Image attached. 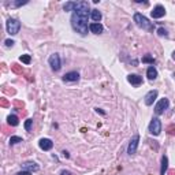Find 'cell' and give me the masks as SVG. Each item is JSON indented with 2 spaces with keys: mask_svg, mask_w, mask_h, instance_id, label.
<instances>
[{
  "mask_svg": "<svg viewBox=\"0 0 175 175\" xmlns=\"http://www.w3.org/2000/svg\"><path fill=\"white\" fill-rule=\"evenodd\" d=\"M88 11H89V3L78 1L77 8L74 10L73 15H71V26L81 36L88 34Z\"/></svg>",
  "mask_w": 175,
  "mask_h": 175,
  "instance_id": "6da1fadb",
  "label": "cell"
},
{
  "mask_svg": "<svg viewBox=\"0 0 175 175\" xmlns=\"http://www.w3.org/2000/svg\"><path fill=\"white\" fill-rule=\"evenodd\" d=\"M134 22L137 23L138 28H141L144 30H148V32H153V29H155V25L152 23V22H149V19L146 17H144L142 14H140V12H136L134 14Z\"/></svg>",
  "mask_w": 175,
  "mask_h": 175,
  "instance_id": "7a4b0ae2",
  "label": "cell"
},
{
  "mask_svg": "<svg viewBox=\"0 0 175 175\" xmlns=\"http://www.w3.org/2000/svg\"><path fill=\"white\" fill-rule=\"evenodd\" d=\"M19 29H21V22L18 19H12V18H10V19L7 21V32H8L11 36L18 34Z\"/></svg>",
  "mask_w": 175,
  "mask_h": 175,
  "instance_id": "3957f363",
  "label": "cell"
},
{
  "mask_svg": "<svg viewBox=\"0 0 175 175\" xmlns=\"http://www.w3.org/2000/svg\"><path fill=\"white\" fill-rule=\"evenodd\" d=\"M161 131V122L159 118H153L149 123V133L153 136H159Z\"/></svg>",
  "mask_w": 175,
  "mask_h": 175,
  "instance_id": "277c9868",
  "label": "cell"
},
{
  "mask_svg": "<svg viewBox=\"0 0 175 175\" xmlns=\"http://www.w3.org/2000/svg\"><path fill=\"white\" fill-rule=\"evenodd\" d=\"M48 62H49V66L52 67V70H54V71H59V70H60V67H62V63H60V56H59V54H52L51 56H49Z\"/></svg>",
  "mask_w": 175,
  "mask_h": 175,
  "instance_id": "5b68a950",
  "label": "cell"
},
{
  "mask_svg": "<svg viewBox=\"0 0 175 175\" xmlns=\"http://www.w3.org/2000/svg\"><path fill=\"white\" fill-rule=\"evenodd\" d=\"M168 105H170L168 99H161L160 101L155 105V114H156V115H161V114H163V112L168 108Z\"/></svg>",
  "mask_w": 175,
  "mask_h": 175,
  "instance_id": "8992f818",
  "label": "cell"
},
{
  "mask_svg": "<svg viewBox=\"0 0 175 175\" xmlns=\"http://www.w3.org/2000/svg\"><path fill=\"white\" fill-rule=\"evenodd\" d=\"M138 142H140V136L138 134H136V136L131 138L130 144H129V148H127V153L129 155H134L137 152V146H138Z\"/></svg>",
  "mask_w": 175,
  "mask_h": 175,
  "instance_id": "52a82bcc",
  "label": "cell"
},
{
  "mask_svg": "<svg viewBox=\"0 0 175 175\" xmlns=\"http://www.w3.org/2000/svg\"><path fill=\"white\" fill-rule=\"evenodd\" d=\"M152 18H155V19H159V18H161V17H164L165 15V10L163 6H156L155 8H153V11L151 12Z\"/></svg>",
  "mask_w": 175,
  "mask_h": 175,
  "instance_id": "ba28073f",
  "label": "cell"
},
{
  "mask_svg": "<svg viewBox=\"0 0 175 175\" xmlns=\"http://www.w3.org/2000/svg\"><path fill=\"white\" fill-rule=\"evenodd\" d=\"M40 148L43 149V151H51L52 149V146H54V142L51 141L49 138H41L39 142Z\"/></svg>",
  "mask_w": 175,
  "mask_h": 175,
  "instance_id": "9c48e42d",
  "label": "cell"
},
{
  "mask_svg": "<svg viewBox=\"0 0 175 175\" xmlns=\"http://www.w3.org/2000/svg\"><path fill=\"white\" fill-rule=\"evenodd\" d=\"M79 79V74L77 71H71V73H66L63 75V81L64 82H75Z\"/></svg>",
  "mask_w": 175,
  "mask_h": 175,
  "instance_id": "30bf717a",
  "label": "cell"
},
{
  "mask_svg": "<svg viewBox=\"0 0 175 175\" xmlns=\"http://www.w3.org/2000/svg\"><path fill=\"white\" fill-rule=\"evenodd\" d=\"M127 81H129L131 85H134V86H140L142 83V77L137 75V74H130V75L127 77Z\"/></svg>",
  "mask_w": 175,
  "mask_h": 175,
  "instance_id": "8fae6325",
  "label": "cell"
},
{
  "mask_svg": "<svg viewBox=\"0 0 175 175\" xmlns=\"http://www.w3.org/2000/svg\"><path fill=\"white\" fill-rule=\"evenodd\" d=\"M156 97H157V90H151V92H148L145 96V104L146 105H152L153 101L156 100Z\"/></svg>",
  "mask_w": 175,
  "mask_h": 175,
  "instance_id": "7c38bea8",
  "label": "cell"
},
{
  "mask_svg": "<svg viewBox=\"0 0 175 175\" xmlns=\"http://www.w3.org/2000/svg\"><path fill=\"white\" fill-rule=\"evenodd\" d=\"M23 168L25 171H30V172H33V171H39V165L36 164L34 161H26V163H23Z\"/></svg>",
  "mask_w": 175,
  "mask_h": 175,
  "instance_id": "4fadbf2b",
  "label": "cell"
},
{
  "mask_svg": "<svg viewBox=\"0 0 175 175\" xmlns=\"http://www.w3.org/2000/svg\"><path fill=\"white\" fill-rule=\"evenodd\" d=\"M168 170V157L167 156H163L161 157V168H160V174L164 175Z\"/></svg>",
  "mask_w": 175,
  "mask_h": 175,
  "instance_id": "5bb4252c",
  "label": "cell"
},
{
  "mask_svg": "<svg viewBox=\"0 0 175 175\" xmlns=\"http://www.w3.org/2000/svg\"><path fill=\"white\" fill-rule=\"evenodd\" d=\"M146 75H148V78H149L151 81L152 79H156V78H157V70H156L153 66H151V67L146 70Z\"/></svg>",
  "mask_w": 175,
  "mask_h": 175,
  "instance_id": "9a60e30c",
  "label": "cell"
},
{
  "mask_svg": "<svg viewBox=\"0 0 175 175\" xmlns=\"http://www.w3.org/2000/svg\"><path fill=\"white\" fill-rule=\"evenodd\" d=\"M89 29L92 30V33H94V34L103 33V26L100 23H92L90 26H89Z\"/></svg>",
  "mask_w": 175,
  "mask_h": 175,
  "instance_id": "2e32d148",
  "label": "cell"
},
{
  "mask_svg": "<svg viewBox=\"0 0 175 175\" xmlns=\"http://www.w3.org/2000/svg\"><path fill=\"white\" fill-rule=\"evenodd\" d=\"M7 123H8L10 126H18L19 119H18L17 115H8V118H7Z\"/></svg>",
  "mask_w": 175,
  "mask_h": 175,
  "instance_id": "e0dca14e",
  "label": "cell"
},
{
  "mask_svg": "<svg viewBox=\"0 0 175 175\" xmlns=\"http://www.w3.org/2000/svg\"><path fill=\"white\" fill-rule=\"evenodd\" d=\"M11 70H12V73H15V74H23V68H22V66H19L18 63L11 64Z\"/></svg>",
  "mask_w": 175,
  "mask_h": 175,
  "instance_id": "ac0fdd59",
  "label": "cell"
},
{
  "mask_svg": "<svg viewBox=\"0 0 175 175\" xmlns=\"http://www.w3.org/2000/svg\"><path fill=\"white\" fill-rule=\"evenodd\" d=\"M90 15H92V19L96 23L100 22V19H101V12H100L99 10H92V14Z\"/></svg>",
  "mask_w": 175,
  "mask_h": 175,
  "instance_id": "d6986e66",
  "label": "cell"
},
{
  "mask_svg": "<svg viewBox=\"0 0 175 175\" xmlns=\"http://www.w3.org/2000/svg\"><path fill=\"white\" fill-rule=\"evenodd\" d=\"M63 8H64V11H74L77 8V3L75 1H68V3L64 4Z\"/></svg>",
  "mask_w": 175,
  "mask_h": 175,
  "instance_id": "ffe728a7",
  "label": "cell"
},
{
  "mask_svg": "<svg viewBox=\"0 0 175 175\" xmlns=\"http://www.w3.org/2000/svg\"><path fill=\"white\" fill-rule=\"evenodd\" d=\"M21 62L25 64H30V62H32V58H30V55H22L21 56Z\"/></svg>",
  "mask_w": 175,
  "mask_h": 175,
  "instance_id": "44dd1931",
  "label": "cell"
},
{
  "mask_svg": "<svg viewBox=\"0 0 175 175\" xmlns=\"http://www.w3.org/2000/svg\"><path fill=\"white\" fill-rule=\"evenodd\" d=\"M23 140L21 138V137H17V136H12L10 138V145H15V144H18V142H22Z\"/></svg>",
  "mask_w": 175,
  "mask_h": 175,
  "instance_id": "7402d4cb",
  "label": "cell"
},
{
  "mask_svg": "<svg viewBox=\"0 0 175 175\" xmlns=\"http://www.w3.org/2000/svg\"><path fill=\"white\" fill-rule=\"evenodd\" d=\"M165 130H167L168 136H175V125H168Z\"/></svg>",
  "mask_w": 175,
  "mask_h": 175,
  "instance_id": "603a6c76",
  "label": "cell"
},
{
  "mask_svg": "<svg viewBox=\"0 0 175 175\" xmlns=\"http://www.w3.org/2000/svg\"><path fill=\"white\" fill-rule=\"evenodd\" d=\"M14 105H15V108H17V110H21V111H22V110H23V107H25V104L22 101H19V100H15Z\"/></svg>",
  "mask_w": 175,
  "mask_h": 175,
  "instance_id": "cb8c5ba5",
  "label": "cell"
},
{
  "mask_svg": "<svg viewBox=\"0 0 175 175\" xmlns=\"http://www.w3.org/2000/svg\"><path fill=\"white\" fill-rule=\"evenodd\" d=\"M0 105H1L3 108H7V107H10V103H8V100H7V99L1 97V99H0Z\"/></svg>",
  "mask_w": 175,
  "mask_h": 175,
  "instance_id": "d4e9b609",
  "label": "cell"
},
{
  "mask_svg": "<svg viewBox=\"0 0 175 175\" xmlns=\"http://www.w3.org/2000/svg\"><path fill=\"white\" fill-rule=\"evenodd\" d=\"M157 34H159V36H161V37H163V36H164V37H167V36H168V33H167V30H165L164 28H159V29H157Z\"/></svg>",
  "mask_w": 175,
  "mask_h": 175,
  "instance_id": "484cf974",
  "label": "cell"
},
{
  "mask_svg": "<svg viewBox=\"0 0 175 175\" xmlns=\"http://www.w3.org/2000/svg\"><path fill=\"white\" fill-rule=\"evenodd\" d=\"M142 62H144V63H155V59L153 58H151V56H144V58H142Z\"/></svg>",
  "mask_w": 175,
  "mask_h": 175,
  "instance_id": "4316f807",
  "label": "cell"
},
{
  "mask_svg": "<svg viewBox=\"0 0 175 175\" xmlns=\"http://www.w3.org/2000/svg\"><path fill=\"white\" fill-rule=\"evenodd\" d=\"M32 125H33V119H28V121L25 122V129L29 131L32 129Z\"/></svg>",
  "mask_w": 175,
  "mask_h": 175,
  "instance_id": "83f0119b",
  "label": "cell"
},
{
  "mask_svg": "<svg viewBox=\"0 0 175 175\" xmlns=\"http://www.w3.org/2000/svg\"><path fill=\"white\" fill-rule=\"evenodd\" d=\"M26 3H28V1H26V0H25V1H15V3H12V7H19V6H23V4H26Z\"/></svg>",
  "mask_w": 175,
  "mask_h": 175,
  "instance_id": "f1b7e54d",
  "label": "cell"
},
{
  "mask_svg": "<svg viewBox=\"0 0 175 175\" xmlns=\"http://www.w3.org/2000/svg\"><path fill=\"white\" fill-rule=\"evenodd\" d=\"M3 92L8 93V94H15V89H7V88H3Z\"/></svg>",
  "mask_w": 175,
  "mask_h": 175,
  "instance_id": "f546056e",
  "label": "cell"
},
{
  "mask_svg": "<svg viewBox=\"0 0 175 175\" xmlns=\"http://www.w3.org/2000/svg\"><path fill=\"white\" fill-rule=\"evenodd\" d=\"M4 44H6V47H12V45H14L15 43L12 41V40H6Z\"/></svg>",
  "mask_w": 175,
  "mask_h": 175,
  "instance_id": "4dcf8cb0",
  "label": "cell"
},
{
  "mask_svg": "<svg viewBox=\"0 0 175 175\" xmlns=\"http://www.w3.org/2000/svg\"><path fill=\"white\" fill-rule=\"evenodd\" d=\"M60 175H74V174L70 172V171H67V170H62L60 171Z\"/></svg>",
  "mask_w": 175,
  "mask_h": 175,
  "instance_id": "1f68e13d",
  "label": "cell"
},
{
  "mask_svg": "<svg viewBox=\"0 0 175 175\" xmlns=\"http://www.w3.org/2000/svg\"><path fill=\"white\" fill-rule=\"evenodd\" d=\"M17 175H32V172L30 171H19Z\"/></svg>",
  "mask_w": 175,
  "mask_h": 175,
  "instance_id": "d6a6232c",
  "label": "cell"
},
{
  "mask_svg": "<svg viewBox=\"0 0 175 175\" xmlns=\"http://www.w3.org/2000/svg\"><path fill=\"white\" fill-rule=\"evenodd\" d=\"M63 156H64V157H67V159L70 157V155H68V152H66V151H63Z\"/></svg>",
  "mask_w": 175,
  "mask_h": 175,
  "instance_id": "836d02e7",
  "label": "cell"
},
{
  "mask_svg": "<svg viewBox=\"0 0 175 175\" xmlns=\"http://www.w3.org/2000/svg\"><path fill=\"white\" fill-rule=\"evenodd\" d=\"M168 175H175V170H170L168 171Z\"/></svg>",
  "mask_w": 175,
  "mask_h": 175,
  "instance_id": "e575fe53",
  "label": "cell"
},
{
  "mask_svg": "<svg viewBox=\"0 0 175 175\" xmlns=\"http://www.w3.org/2000/svg\"><path fill=\"white\" fill-rule=\"evenodd\" d=\"M172 59H174V60H175V51H174V52H172Z\"/></svg>",
  "mask_w": 175,
  "mask_h": 175,
  "instance_id": "d590c367",
  "label": "cell"
}]
</instances>
